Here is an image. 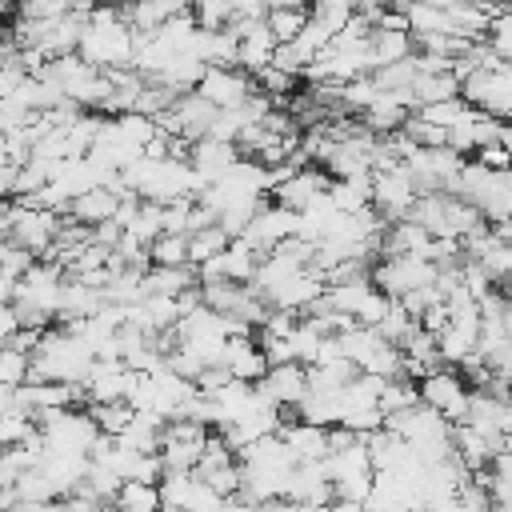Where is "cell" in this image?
<instances>
[{"label":"cell","mask_w":512,"mask_h":512,"mask_svg":"<svg viewBox=\"0 0 512 512\" xmlns=\"http://www.w3.org/2000/svg\"><path fill=\"white\" fill-rule=\"evenodd\" d=\"M88 64H96V68H132V60H136V32H132V24L128 20H120V24H88L84 28V36H80V48H76Z\"/></svg>","instance_id":"1"},{"label":"cell","mask_w":512,"mask_h":512,"mask_svg":"<svg viewBox=\"0 0 512 512\" xmlns=\"http://www.w3.org/2000/svg\"><path fill=\"white\" fill-rule=\"evenodd\" d=\"M36 424L44 432V444L56 452H92V444L100 436V424L92 420V412H72V408L40 412Z\"/></svg>","instance_id":"2"},{"label":"cell","mask_w":512,"mask_h":512,"mask_svg":"<svg viewBox=\"0 0 512 512\" xmlns=\"http://www.w3.org/2000/svg\"><path fill=\"white\" fill-rule=\"evenodd\" d=\"M416 200H420V184H416V176H412L408 164H396V168L372 176V204L380 208V216L388 224L408 220L412 208H416Z\"/></svg>","instance_id":"3"},{"label":"cell","mask_w":512,"mask_h":512,"mask_svg":"<svg viewBox=\"0 0 512 512\" xmlns=\"http://www.w3.org/2000/svg\"><path fill=\"white\" fill-rule=\"evenodd\" d=\"M420 400L428 408H436L440 416H448L452 424H468V412H472V392L464 384L460 372L452 368H436L420 380Z\"/></svg>","instance_id":"4"},{"label":"cell","mask_w":512,"mask_h":512,"mask_svg":"<svg viewBox=\"0 0 512 512\" xmlns=\"http://www.w3.org/2000/svg\"><path fill=\"white\" fill-rule=\"evenodd\" d=\"M292 236H300V212H292V208H284V204H264V208L252 216V224L240 232V240H248L260 256H268L276 244H284V240H292Z\"/></svg>","instance_id":"5"},{"label":"cell","mask_w":512,"mask_h":512,"mask_svg":"<svg viewBox=\"0 0 512 512\" xmlns=\"http://www.w3.org/2000/svg\"><path fill=\"white\" fill-rule=\"evenodd\" d=\"M436 276H440V264H432V260H424V256H388V260L372 272L376 288H384L388 296H408L412 288L436 284Z\"/></svg>","instance_id":"6"},{"label":"cell","mask_w":512,"mask_h":512,"mask_svg":"<svg viewBox=\"0 0 512 512\" xmlns=\"http://www.w3.org/2000/svg\"><path fill=\"white\" fill-rule=\"evenodd\" d=\"M196 92L204 100H212L216 108H240L252 100V72H244L236 64H208Z\"/></svg>","instance_id":"7"},{"label":"cell","mask_w":512,"mask_h":512,"mask_svg":"<svg viewBox=\"0 0 512 512\" xmlns=\"http://www.w3.org/2000/svg\"><path fill=\"white\" fill-rule=\"evenodd\" d=\"M236 160H240V144H232V140L204 136V140L192 144V168H196V176L204 180V188H212L216 180H224Z\"/></svg>","instance_id":"8"},{"label":"cell","mask_w":512,"mask_h":512,"mask_svg":"<svg viewBox=\"0 0 512 512\" xmlns=\"http://www.w3.org/2000/svg\"><path fill=\"white\" fill-rule=\"evenodd\" d=\"M260 388L280 404V408H300V400L308 396V364L292 360V364H272L268 376L260 380Z\"/></svg>","instance_id":"9"},{"label":"cell","mask_w":512,"mask_h":512,"mask_svg":"<svg viewBox=\"0 0 512 512\" xmlns=\"http://www.w3.org/2000/svg\"><path fill=\"white\" fill-rule=\"evenodd\" d=\"M336 496V484L328 480V468L324 460H300L288 476V500H300V504H328Z\"/></svg>","instance_id":"10"},{"label":"cell","mask_w":512,"mask_h":512,"mask_svg":"<svg viewBox=\"0 0 512 512\" xmlns=\"http://www.w3.org/2000/svg\"><path fill=\"white\" fill-rule=\"evenodd\" d=\"M328 188H332V184H328L324 172L300 168V172H292L284 184H276L272 192H276V204H284V208H292V212H304V208H312V200L324 196Z\"/></svg>","instance_id":"11"},{"label":"cell","mask_w":512,"mask_h":512,"mask_svg":"<svg viewBox=\"0 0 512 512\" xmlns=\"http://www.w3.org/2000/svg\"><path fill=\"white\" fill-rule=\"evenodd\" d=\"M228 368L236 380H248V384H260L272 368L268 352L252 340V336H228Z\"/></svg>","instance_id":"12"},{"label":"cell","mask_w":512,"mask_h":512,"mask_svg":"<svg viewBox=\"0 0 512 512\" xmlns=\"http://www.w3.org/2000/svg\"><path fill=\"white\" fill-rule=\"evenodd\" d=\"M428 244H432V232L416 216H408L388 224V232L380 236V256H424Z\"/></svg>","instance_id":"13"},{"label":"cell","mask_w":512,"mask_h":512,"mask_svg":"<svg viewBox=\"0 0 512 512\" xmlns=\"http://www.w3.org/2000/svg\"><path fill=\"white\" fill-rule=\"evenodd\" d=\"M120 200H124V196H120L116 188H88L84 196H76V200L68 204V216H72L76 224L96 228V224H104V220H116Z\"/></svg>","instance_id":"14"},{"label":"cell","mask_w":512,"mask_h":512,"mask_svg":"<svg viewBox=\"0 0 512 512\" xmlns=\"http://www.w3.org/2000/svg\"><path fill=\"white\" fill-rule=\"evenodd\" d=\"M280 436L288 440V448L296 452V460H324V456L332 452V448H328V428L308 424V420L280 424Z\"/></svg>","instance_id":"15"},{"label":"cell","mask_w":512,"mask_h":512,"mask_svg":"<svg viewBox=\"0 0 512 512\" xmlns=\"http://www.w3.org/2000/svg\"><path fill=\"white\" fill-rule=\"evenodd\" d=\"M164 428H168V420L160 412H136L132 424L120 432V444H128L136 452H160L164 448Z\"/></svg>","instance_id":"16"},{"label":"cell","mask_w":512,"mask_h":512,"mask_svg":"<svg viewBox=\"0 0 512 512\" xmlns=\"http://www.w3.org/2000/svg\"><path fill=\"white\" fill-rule=\"evenodd\" d=\"M372 56H376V68L396 64V60H408V56H416V36L412 32L372 28Z\"/></svg>","instance_id":"17"},{"label":"cell","mask_w":512,"mask_h":512,"mask_svg":"<svg viewBox=\"0 0 512 512\" xmlns=\"http://www.w3.org/2000/svg\"><path fill=\"white\" fill-rule=\"evenodd\" d=\"M260 260H264V256H260L248 240H240V236H236V240L228 244V252H224V276H228V280H236V284H252V280H256Z\"/></svg>","instance_id":"18"},{"label":"cell","mask_w":512,"mask_h":512,"mask_svg":"<svg viewBox=\"0 0 512 512\" xmlns=\"http://www.w3.org/2000/svg\"><path fill=\"white\" fill-rule=\"evenodd\" d=\"M116 512H160V484H144V480H124V488L116 492Z\"/></svg>","instance_id":"19"},{"label":"cell","mask_w":512,"mask_h":512,"mask_svg":"<svg viewBox=\"0 0 512 512\" xmlns=\"http://www.w3.org/2000/svg\"><path fill=\"white\" fill-rule=\"evenodd\" d=\"M268 28H272V36L280 40V44H288V40H296L300 32H304V24L312 20V8L308 4H288V8H268Z\"/></svg>","instance_id":"20"},{"label":"cell","mask_w":512,"mask_h":512,"mask_svg":"<svg viewBox=\"0 0 512 512\" xmlns=\"http://www.w3.org/2000/svg\"><path fill=\"white\" fill-rule=\"evenodd\" d=\"M228 244H232V236H228L224 224H208L200 232H188V256H192V264H204V260L228 252Z\"/></svg>","instance_id":"21"},{"label":"cell","mask_w":512,"mask_h":512,"mask_svg":"<svg viewBox=\"0 0 512 512\" xmlns=\"http://www.w3.org/2000/svg\"><path fill=\"white\" fill-rule=\"evenodd\" d=\"M412 92H416V108H420V104H432V100L460 96V80H456V72H420Z\"/></svg>","instance_id":"22"},{"label":"cell","mask_w":512,"mask_h":512,"mask_svg":"<svg viewBox=\"0 0 512 512\" xmlns=\"http://www.w3.org/2000/svg\"><path fill=\"white\" fill-rule=\"evenodd\" d=\"M420 404V388L412 376H392L384 380V392H380V412H404V408H416Z\"/></svg>","instance_id":"23"},{"label":"cell","mask_w":512,"mask_h":512,"mask_svg":"<svg viewBox=\"0 0 512 512\" xmlns=\"http://www.w3.org/2000/svg\"><path fill=\"white\" fill-rule=\"evenodd\" d=\"M468 112H472V104L464 96H448V100H432V104H420L416 108V116H424V120H432L440 128H456Z\"/></svg>","instance_id":"24"},{"label":"cell","mask_w":512,"mask_h":512,"mask_svg":"<svg viewBox=\"0 0 512 512\" xmlns=\"http://www.w3.org/2000/svg\"><path fill=\"white\" fill-rule=\"evenodd\" d=\"M92 412V420L100 424V432H108V436H120L128 424H132V416H136V408L128 404V400H108V404H92L88 408Z\"/></svg>","instance_id":"25"},{"label":"cell","mask_w":512,"mask_h":512,"mask_svg":"<svg viewBox=\"0 0 512 512\" xmlns=\"http://www.w3.org/2000/svg\"><path fill=\"white\" fill-rule=\"evenodd\" d=\"M152 264H168V268L192 264V256H188V232H164V236H156L152 240Z\"/></svg>","instance_id":"26"},{"label":"cell","mask_w":512,"mask_h":512,"mask_svg":"<svg viewBox=\"0 0 512 512\" xmlns=\"http://www.w3.org/2000/svg\"><path fill=\"white\" fill-rule=\"evenodd\" d=\"M28 376H32V352H20V348L4 344V352H0V384L4 388H20V384H28Z\"/></svg>","instance_id":"27"},{"label":"cell","mask_w":512,"mask_h":512,"mask_svg":"<svg viewBox=\"0 0 512 512\" xmlns=\"http://www.w3.org/2000/svg\"><path fill=\"white\" fill-rule=\"evenodd\" d=\"M488 488H492V500L512 508V448L496 452L492 456V472H488Z\"/></svg>","instance_id":"28"},{"label":"cell","mask_w":512,"mask_h":512,"mask_svg":"<svg viewBox=\"0 0 512 512\" xmlns=\"http://www.w3.org/2000/svg\"><path fill=\"white\" fill-rule=\"evenodd\" d=\"M372 76H376V84H380L384 92H396V88H412V84H416L420 64H416V56H408V60H396V64L376 68Z\"/></svg>","instance_id":"29"},{"label":"cell","mask_w":512,"mask_h":512,"mask_svg":"<svg viewBox=\"0 0 512 512\" xmlns=\"http://www.w3.org/2000/svg\"><path fill=\"white\" fill-rule=\"evenodd\" d=\"M384 88L376 84V76L368 72V76H356V80H348L344 84V92H340V104L344 108H352V112H364L368 104H376V96H380Z\"/></svg>","instance_id":"30"},{"label":"cell","mask_w":512,"mask_h":512,"mask_svg":"<svg viewBox=\"0 0 512 512\" xmlns=\"http://www.w3.org/2000/svg\"><path fill=\"white\" fill-rule=\"evenodd\" d=\"M68 12H72L68 0H16L12 4V16H24V20H60Z\"/></svg>","instance_id":"31"},{"label":"cell","mask_w":512,"mask_h":512,"mask_svg":"<svg viewBox=\"0 0 512 512\" xmlns=\"http://www.w3.org/2000/svg\"><path fill=\"white\" fill-rule=\"evenodd\" d=\"M484 40L492 44V52H496L500 60H512V8H508V4L492 16V24H488V36H484Z\"/></svg>","instance_id":"32"},{"label":"cell","mask_w":512,"mask_h":512,"mask_svg":"<svg viewBox=\"0 0 512 512\" xmlns=\"http://www.w3.org/2000/svg\"><path fill=\"white\" fill-rule=\"evenodd\" d=\"M404 132H408L420 148H444L448 136H452V128H440V124H432V120H424V116H416V112H412V120L404 124Z\"/></svg>","instance_id":"33"},{"label":"cell","mask_w":512,"mask_h":512,"mask_svg":"<svg viewBox=\"0 0 512 512\" xmlns=\"http://www.w3.org/2000/svg\"><path fill=\"white\" fill-rule=\"evenodd\" d=\"M32 264H36V252H28L24 244H16V240H4V252H0V276H28L32 272Z\"/></svg>","instance_id":"34"},{"label":"cell","mask_w":512,"mask_h":512,"mask_svg":"<svg viewBox=\"0 0 512 512\" xmlns=\"http://www.w3.org/2000/svg\"><path fill=\"white\" fill-rule=\"evenodd\" d=\"M160 456H164L168 472H196V464L204 456V444H164Z\"/></svg>","instance_id":"35"},{"label":"cell","mask_w":512,"mask_h":512,"mask_svg":"<svg viewBox=\"0 0 512 512\" xmlns=\"http://www.w3.org/2000/svg\"><path fill=\"white\" fill-rule=\"evenodd\" d=\"M292 84H296V72H288V68H280V64H268V68L256 72V88L268 92V96H276V100L288 96Z\"/></svg>","instance_id":"36"},{"label":"cell","mask_w":512,"mask_h":512,"mask_svg":"<svg viewBox=\"0 0 512 512\" xmlns=\"http://www.w3.org/2000/svg\"><path fill=\"white\" fill-rule=\"evenodd\" d=\"M16 492H20V500H60L56 488H52V480H48L40 468H28V472L16 480Z\"/></svg>","instance_id":"37"},{"label":"cell","mask_w":512,"mask_h":512,"mask_svg":"<svg viewBox=\"0 0 512 512\" xmlns=\"http://www.w3.org/2000/svg\"><path fill=\"white\" fill-rule=\"evenodd\" d=\"M228 380H236L228 364H208V368L196 376V388H200V392H208V396H216V392H220Z\"/></svg>","instance_id":"38"},{"label":"cell","mask_w":512,"mask_h":512,"mask_svg":"<svg viewBox=\"0 0 512 512\" xmlns=\"http://www.w3.org/2000/svg\"><path fill=\"white\" fill-rule=\"evenodd\" d=\"M476 160L484 164V168H492V172H508L512 168V152L500 144V140H492V144H484L480 152H476Z\"/></svg>","instance_id":"39"},{"label":"cell","mask_w":512,"mask_h":512,"mask_svg":"<svg viewBox=\"0 0 512 512\" xmlns=\"http://www.w3.org/2000/svg\"><path fill=\"white\" fill-rule=\"evenodd\" d=\"M220 512H264V504H256V500H248V496H240V492H236V496H228V500H224V508H220Z\"/></svg>","instance_id":"40"},{"label":"cell","mask_w":512,"mask_h":512,"mask_svg":"<svg viewBox=\"0 0 512 512\" xmlns=\"http://www.w3.org/2000/svg\"><path fill=\"white\" fill-rule=\"evenodd\" d=\"M264 4H268V8H288V4L300 8V4H308V0H264Z\"/></svg>","instance_id":"41"},{"label":"cell","mask_w":512,"mask_h":512,"mask_svg":"<svg viewBox=\"0 0 512 512\" xmlns=\"http://www.w3.org/2000/svg\"><path fill=\"white\" fill-rule=\"evenodd\" d=\"M160 512H200V508H160Z\"/></svg>","instance_id":"42"},{"label":"cell","mask_w":512,"mask_h":512,"mask_svg":"<svg viewBox=\"0 0 512 512\" xmlns=\"http://www.w3.org/2000/svg\"><path fill=\"white\" fill-rule=\"evenodd\" d=\"M52 512H68V508H64V500H60V504H56V508H52Z\"/></svg>","instance_id":"43"},{"label":"cell","mask_w":512,"mask_h":512,"mask_svg":"<svg viewBox=\"0 0 512 512\" xmlns=\"http://www.w3.org/2000/svg\"><path fill=\"white\" fill-rule=\"evenodd\" d=\"M508 448H512V432H508Z\"/></svg>","instance_id":"44"}]
</instances>
